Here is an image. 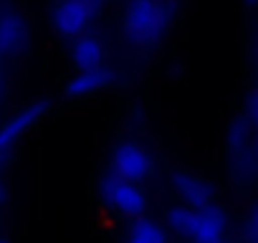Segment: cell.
Returning a JSON list of instances; mask_svg holds the SVG:
<instances>
[{
  "label": "cell",
  "mask_w": 258,
  "mask_h": 243,
  "mask_svg": "<svg viewBox=\"0 0 258 243\" xmlns=\"http://www.w3.org/2000/svg\"><path fill=\"white\" fill-rule=\"evenodd\" d=\"M170 188H172L177 203L185 208H208V205L218 203L215 185L208 177L187 172V170H175L170 177Z\"/></svg>",
  "instance_id": "cell-8"
},
{
  "label": "cell",
  "mask_w": 258,
  "mask_h": 243,
  "mask_svg": "<svg viewBox=\"0 0 258 243\" xmlns=\"http://www.w3.org/2000/svg\"><path fill=\"white\" fill-rule=\"evenodd\" d=\"M240 111H243V116L250 122V125L255 127V122H258V111H255V89H253V86L248 89V94H245V101H243V109H240Z\"/></svg>",
  "instance_id": "cell-13"
},
{
  "label": "cell",
  "mask_w": 258,
  "mask_h": 243,
  "mask_svg": "<svg viewBox=\"0 0 258 243\" xmlns=\"http://www.w3.org/2000/svg\"><path fill=\"white\" fill-rule=\"evenodd\" d=\"M124 243H170V230L165 228V223L147 218V215H137L129 225L126 240Z\"/></svg>",
  "instance_id": "cell-11"
},
{
  "label": "cell",
  "mask_w": 258,
  "mask_h": 243,
  "mask_svg": "<svg viewBox=\"0 0 258 243\" xmlns=\"http://www.w3.org/2000/svg\"><path fill=\"white\" fill-rule=\"evenodd\" d=\"M114 81H116V74L109 64L96 66V69H81L74 76H69V81L63 84V96L71 101H81L99 91H106Z\"/></svg>",
  "instance_id": "cell-10"
},
{
  "label": "cell",
  "mask_w": 258,
  "mask_h": 243,
  "mask_svg": "<svg viewBox=\"0 0 258 243\" xmlns=\"http://www.w3.org/2000/svg\"><path fill=\"white\" fill-rule=\"evenodd\" d=\"M69 64L81 71V69H96V66H104L106 58H109V43H106V36L89 28L74 38H69Z\"/></svg>",
  "instance_id": "cell-9"
},
{
  "label": "cell",
  "mask_w": 258,
  "mask_h": 243,
  "mask_svg": "<svg viewBox=\"0 0 258 243\" xmlns=\"http://www.w3.org/2000/svg\"><path fill=\"white\" fill-rule=\"evenodd\" d=\"M0 94H6V76H3V58H0Z\"/></svg>",
  "instance_id": "cell-15"
},
{
  "label": "cell",
  "mask_w": 258,
  "mask_h": 243,
  "mask_svg": "<svg viewBox=\"0 0 258 243\" xmlns=\"http://www.w3.org/2000/svg\"><path fill=\"white\" fill-rule=\"evenodd\" d=\"M177 21L175 0H126L121 13L124 41L135 48H157Z\"/></svg>",
  "instance_id": "cell-1"
},
{
  "label": "cell",
  "mask_w": 258,
  "mask_h": 243,
  "mask_svg": "<svg viewBox=\"0 0 258 243\" xmlns=\"http://www.w3.org/2000/svg\"><path fill=\"white\" fill-rule=\"evenodd\" d=\"M243 238L248 243H255L258 240V215H255V208L253 205L248 208V215H245V223H243Z\"/></svg>",
  "instance_id": "cell-12"
},
{
  "label": "cell",
  "mask_w": 258,
  "mask_h": 243,
  "mask_svg": "<svg viewBox=\"0 0 258 243\" xmlns=\"http://www.w3.org/2000/svg\"><path fill=\"white\" fill-rule=\"evenodd\" d=\"M8 200V183L3 177V167H0V205H3Z\"/></svg>",
  "instance_id": "cell-14"
},
{
  "label": "cell",
  "mask_w": 258,
  "mask_h": 243,
  "mask_svg": "<svg viewBox=\"0 0 258 243\" xmlns=\"http://www.w3.org/2000/svg\"><path fill=\"white\" fill-rule=\"evenodd\" d=\"M3 96H6V94H0V104H3Z\"/></svg>",
  "instance_id": "cell-18"
},
{
  "label": "cell",
  "mask_w": 258,
  "mask_h": 243,
  "mask_svg": "<svg viewBox=\"0 0 258 243\" xmlns=\"http://www.w3.org/2000/svg\"><path fill=\"white\" fill-rule=\"evenodd\" d=\"M33 28L16 0H0V58H21L28 53Z\"/></svg>",
  "instance_id": "cell-6"
},
{
  "label": "cell",
  "mask_w": 258,
  "mask_h": 243,
  "mask_svg": "<svg viewBox=\"0 0 258 243\" xmlns=\"http://www.w3.org/2000/svg\"><path fill=\"white\" fill-rule=\"evenodd\" d=\"M51 111V99L41 96L28 101L23 109H18L16 114H11L3 125H0V167H6V162L11 160L13 150L23 142V137L38 127L46 119V114Z\"/></svg>",
  "instance_id": "cell-4"
},
{
  "label": "cell",
  "mask_w": 258,
  "mask_h": 243,
  "mask_svg": "<svg viewBox=\"0 0 258 243\" xmlns=\"http://www.w3.org/2000/svg\"><path fill=\"white\" fill-rule=\"evenodd\" d=\"M228 210L220 203L208 208H185L170 205L165 213V228L187 243H228Z\"/></svg>",
  "instance_id": "cell-2"
},
{
  "label": "cell",
  "mask_w": 258,
  "mask_h": 243,
  "mask_svg": "<svg viewBox=\"0 0 258 243\" xmlns=\"http://www.w3.org/2000/svg\"><path fill=\"white\" fill-rule=\"evenodd\" d=\"M0 243H13L11 238H6V235H0Z\"/></svg>",
  "instance_id": "cell-17"
},
{
  "label": "cell",
  "mask_w": 258,
  "mask_h": 243,
  "mask_svg": "<svg viewBox=\"0 0 258 243\" xmlns=\"http://www.w3.org/2000/svg\"><path fill=\"white\" fill-rule=\"evenodd\" d=\"M152 170H155V157L140 140H121L114 145L109 157V172L132 183H145L152 175Z\"/></svg>",
  "instance_id": "cell-7"
},
{
  "label": "cell",
  "mask_w": 258,
  "mask_h": 243,
  "mask_svg": "<svg viewBox=\"0 0 258 243\" xmlns=\"http://www.w3.org/2000/svg\"><path fill=\"white\" fill-rule=\"evenodd\" d=\"M106 0H53L48 8V23L56 36L74 38L89 31L104 13Z\"/></svg>",
  "instance_id": "cell-3"
},
{
  "label": "cell",
  "mask_w": 258,
  "mask_h": 243,
  "mask_svg": "<svg viewBox=\"0 0 258 243\" xmlns=\"http://www.w3.org/2000/svg\"><path fill=\"white\" fill-rule=\"evenodd\" d=\"M243 3H245V8H248V11H253V8H255V3H258V0H243Z\"/></svg>",
  "instance_id": "cell-16"
},
{
  "label": "cell",
  "mask_w": 258,
  "mask_h": 243,
  "mask_svg": "<svg viewBox=\"0 0 258 243\" xmlns=\"http://www.w3.org/2000/svg\"><path fill=\"white\" fill-rule=\"evenodd\" d=\"M99 198L106 208L129 215V218H137L145 215L150 198L142 188V183H132V180H124L114 172H104V177L99 180Z\"/></svg>",
  "instance_id": "cell-5"
}]
</instances>
